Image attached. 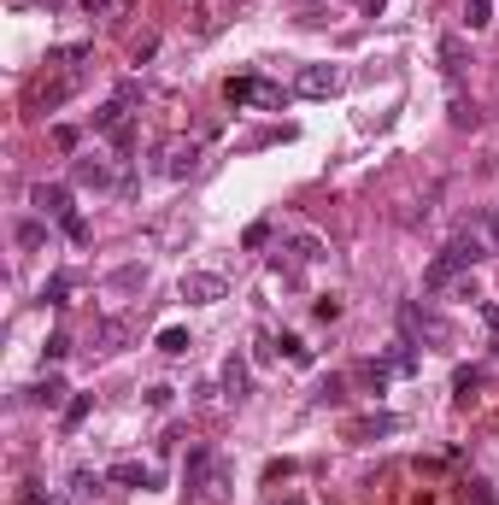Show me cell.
Returning <instances> with one entry per match:
<instances>
[{"label": "cell", "instance_id": "1", "mask_svg": "<svg viewBox=\"0 0 499 505\" xmlns=\"http://www.w3.org/2000/svg\"><path fill=\"white\" fill-rule=\"evenodd\" d=\"M487 252H494V247H487V236H476V229L453 236L441 252H435V265L423 270V288H446L453 277H464V270H476V265H482Z\"/></svg>", "mask_w": 499, "mask_h": 505}, {"label": "cell", "instance_id": "2", "mask_svg": "<svg viewBox=\"0 0 499 505\" xmlns=\"http://www.w3.org/2000/svg\"><path fill=\"white\" fill-rule=\"evenodd\" d=\"M229 459H217L212 447H188V464H183V482H188V493L194 500H206V505H217L229 493Z\"/></svg>", "mask_w": 499, "mask_h": 505}, {"label": "cell", "instance_id": "3", "mask_svg": "<svg viewBox=\"0 0 499 505\" xmlns=\"http://www.w3.org/2000/svg\"><path fill=\"white\" fill-rule=\"evenodd\" d=\"M224 100H229V106H258V112H282V106H288V88L265 83V77H229V83H224Z\"/></svg>", "mask_w": 499, "mask_h": 505}, {"label": "cell", "instance_id": "4", "mask_svg": "<svg viewBox=\"0 0 499 505\" xmlns=\"http://www.w3.org/2000/svg\"><path fill=\"white\" fill-rule=\"evenodd\" d=\"M399 329H405V341H412V347H423V341H429V347H441V341L453 335L441 311L417 306V300H405V306H399Z\"/></svg>", "mask_w": 499, "mask_h": 505}, {"label": "cell", "instance_id": "5", "mask_svg": "<svg viewBox=\"0 0 499 505\" xmlns=\"http://www.w3.org/2000/svg\"><path fill=\"white\" fill-rule=\"evenodd\" d=\"M94 129L112 141L118 153H129V147H135V129H129V100H106V106L94 112Z\"/></svg>", "mask_w": 499, "mask_h": 505}, {"label": "cell", "instance_id": "6", "mask_svg": "<svg viewBox=\"0 0 499 505\" xmlns=\"http://www.w3.org/2000/svg\"><path fill=\"white\" fill-rule=\"evenodd\" d=\"M29 206L42 211V218H59V224H71L77 211H71V188L65 183H36L29 188Z\"/></svg>", "mask_w": 499, "mask_h": 505}, {"label": "cell", "instance_id": "7", "mask_svg": "<svg viewBox=\"0 0 499 505\" xmlns=\"http://www.w3.org/2000/svg\"><path fill=\"white\" fill-rule=\"evenodd\" d=\"M224 294H229V282L217 277V270H188L183 277V300L188 306H217Z\"/></svg>", "mask_w": 499, "mask_h": 505}, {"label": "cell", "instance_id": "8", "mask_svg": "<svg viewBox=\"0 0 499 505\" xmlns=\"http://www.w3.org/2000/svg\"><path fill=\"white\" fill-rule=\"evenodd\" d=\"M335 88H341L335 65H299V77H294V95H306V100H329Z\"/></svg>", "mask_w": 499, "mask_h": 505}, {"label": "cell", "instance_id": "9", "mask_svg": "<svg viewBox=\"0 0 499 505\" xmlns=\"http://www.w3.org/2000/svg\"><path fill=\"white\" fill-rule=\"evenodd\" d=\"M394 429H399L394 411H364V418L347 423V441H382V435H394Z\"/></svg>", "mask_w": 499, "mask_h": 505}, {"label": "cell", "instance_id": "10", "mask_svg": "<svg viewBox=\"0 0 499 505\" xmlns=\"http://www.w3.org/2000/svg\"><path fill=\"white\" fill-rule=\"evenodd\" d=\"M317 259H323V241L299 229V236L288 241V265H282V270H288V277H299V270H306V265H317Z\"/></svg>", "mask_w": 499, "mask_h": 505}, {"label": "cell", "instance_id": "11", "mask_svg": "<svg viewBox=\"0 0 499 505\" xmlns=\"http://www.w3.org/2000/svg\"><path fill=\"white\" fill-rule=\"evenodd\" d=\"M247 388H253V377H247V359H241V352H229V359H224V400H235V406H241Z\"/></svg>", "mask_w": 499, "mask_h": 505}, {"label": "cell", "instance_id": "12", "mask_svg": "<svg viewBox=\"0 0 499 505\" xmlns=\"http://www.w3.org/2000/svg\"><path fill=\"white\" fill-rule=\"evenodd\" d=\"M376 365H382L388 377H417V370H423V359H417L412 341H399V347H388V359H376Z\"/></svg>", "mask_w": 499, "mask_h": 505}, {"label": "cell", "instance_id": "13", "mask_svg": "<svg viewBox=\"0 0 499 505\" xmlns=\"http://www.w3.org/2000/svg\"><path fill=\"white\" fill-rule=\"evenodd\" d=\"M77 183H83V188H118V170L106 165V159L88 153V159H77Z\"/></svg>", "mask_w": 499, "mask_h": 505}, {"label": "cell", "instance_id": "14", "mask_svg": "<svg viewBox=\"0 0 499 505\" xmlns=\"http://www.w3.org/2000/svg\"><path fill=\"white\" fill-rule=\"evenodd\" d=\"M106 482H118V488H153V470H147V464H135V459H124V464H112V470H106Z\"/></svg>", "mask_w": 499, "mask_h": 505}, {"label": "cell", "instance_id": "15", "mask_svg": "<svg viewBox=\"0 0 499 505\" xmlns=\"http://www.w3.org/2000/svg\"><path fill=\"white\" fill-rule=\"evenodd\" d=\"M194 165H200V147H194V141H188V147H171V153H165V177H188Z\"/></svg>", "mask_w": 499, "mask_h": 505}, {"label": "cell", "instance_id": "16", "mask_svg": "<svg viewBox=\"0 0 499 505\" xmlns=\"http://www.w3.org/2000/svg\"><path fill=\"white\" fill-rule=\"evenodd\" d=\"M487 24H494V0H464V29H470V36H482Z\"/></svg>", "mask_w": 499, "mask_h": 505}, {"label": "cell", "instance_id": "17", "mask_svg": "<svg viewBox=\"0 0 499 505\" xmlns=\"http://www.w3.org/2000/svg\"><path fill=\"white\" fill-rule=\"evenodd\" d=\"M188 347H194V335H188V329H176V323H171V329H159V352H165V359H183Z\"/></svg>", "mask_w": 499, "mask_h": 505}, {"label": "cell", "instance_id": "18", "mask_svg": "<svg viewBox=\"0 0 499 505\" xmlns=\"http://www.w3.org/2000/svg\"><path fill=\"white\" fill-rule=\"evenodd\" d=\"M441 70H446V77L464 70V36H441Z\"/></svg>", "mask_w": 499, "mask_h": 505}, {"label": "cell", "instance_id": "19", "mask_svg": "<svg viewBox=\"0 0 499 505\" xmlns=\"http://www.w3.org/2000/svg\"><path fill=\"white\" fill-rule=\"evenodd\" d=\"M24 400H29V406H59V400H65V382H59V377H47V382H36V388H29Z\"/></svg>", "mask_w": 499, "mask_h": 505}, {"label": "cell", "instance_id": "20", "mask_svg": "<svg viewBox=\"0 0 499 505\" xmlns=\"http://www.w3.org/2000/svg\"><path fill=\"white\" fill-rule=\"evenodd\" d=\"M65 294H71V277H65V270H53V277L42 282V306H65Z\"/></svg>", "mask_w": 499, "mask_h": 505}, {"label": "cell", "instance_id": "21", "mask_svg": "<svg viewBox=\"0 0 499 505\" xmlns=\"http://www.w3.org/2000/svg\"><path fill=\"white\" fill-rule=\"evenodd\" d=\"M482 388V370L476 365H464V370H453V400H470V393Z\"/></svg>", "mask_w": 499, "mask_h": 505}, {"label": "cell", "instance_id": "22", "mask_svg": "<svg viewBox=\"0 0 499 505\" xmlns=\"http://www.w3.org/2000/svg\"><path fill=\"white\" fill-rule=\"evenodd\" d=\"M94 493H100V476H94V470H71V500L83 505V500H94Z\"/></svg>", "mask_w": 499, "mask_h": 505}, {"label": "cell", "instance_id": "23", "mask_svg": "<svg viewBox=\"0 0 499 505\" xmlns=\"http://www.w3.org/2000/svg\"><path fill=\"white\" fill-rule=\"evenodd\" d=\"M124 341H129V323L124 318H106V323H100V347H106V352L124 347Z\"/></svg>", "mask_w": 499, "mask_h": 505}, {"label": "cell", "instance_id": "24", "mask_svg": "<svg viewBox=\"0 0 499 505\" xmlns=\"http://www.w3.org/2000/svg\"><path fill=\"white\" fill-rule=\"evenodd\" d=\"M77 6H83L88 18H124V6H129V0H77Z\"/></svg>", "mask_w": 499, "mask_h": 505}, {"label": "cell", "instance_id": "25", "mask_svg": "<svg viewBox=\"0 0 499 505\" xmlns=\"http://www.w3.org/2000/svg\"><path fill=\"white\" fill-rule=\"evenodd\" d=\"M482 112H476V100H453V129H476Z\"/></svg>", "mask_w": 499, "mask_h": 505}, {"label": "cell", "instance_id": "26", "mask_svg": "<svg viewBox=\"0 0 499 505\" xmlns=\"http://www.w3.org/2000/svg\"><path fill=\"white\" fill-rule=\"evenodd\" d=\"M42 241H47V224H36V218L18 224V247H42Z\"/></svg>", "mask_w": 499, "mask_h": 505}, {"label": "cell", "instance_id": "27", "mask_svg": "<svg viewBox=\"0 0 499 505\" xmlns=\"http://www.w3.org/2000/svg\"><path fill=\"white\" fill-rule=\"evenodd\" d=\"M142 282H147V265H124L112 277V288H142Z\"/></svg>", "mask_w": 499, "mask_h": 505}, {"label": "cell", "instance_id": "28", "mask_svg": "<svg viewBox=\"0 0 499 505\" xmlns=\"http://www.w3.org/2000/svg\"><path fill=\"white\" fill-rule=\"evenodd\" d=\"M282 352H288V359H294V365H312V347H306V341H299V335H282Z\"/></svg>", "mask_w": 499, "mask_h": 505}, {"label": "cell", "instance_id": "29", "mask_svg": "<svg viewBox=\"0 0 499 505\" xmlns=\"http://www.w3.org/2000/svg\"><path fill=\"white\" fill-rule=\"evenodd\" d=\"M88 406H94V400H88V393H77L71 406H65V429H77V423L88 418Z\"/></svg>", "mask_w": 499, "mask_h": 505}, {"label": "cell", "instance_id": "30", "mask_svg": "<svg viewBox=\"0 0 499 505\" xmlns=\"http://www.w3.org/2000/svg\"><path fill=\"white\" fill-rule=\"evenodd\" d=\"M312 318H317V323H335V318H341V300H335V294H323V300L312 306Z\"/></svg>", "mask_w": 499, "mask_h": 505}, {"label": "cell", "instance_id": "31", "mask_svg": "<svg viewBox=\"0 0 499 505\" xmlns=\"http://www.w3.org/2000/svg\"><path fill=\"white\" fill-rule=\"evenodd\" d=\"M18 505H59V500H47L36 482H24V488H18Z\"/></svg>", "mask_w": 499, "mask_h": 505}, {"label": "cell", "instance_id": "32", "mask_svg": "<svg viewBox=\"0 0 499 505\" xmlns=\"http://www.w3.org/2000/svg\"><path fill=\"white\" fill-rule=\"evenodd\" d=\"M159 54V36H142V42H135V65H142V59H153Z\"/></svg>", "mask_w": 499, "mask_h": 505}, {"label": "cell", "instance_id": "33", "mask_svg": "<svg viewBox=\"0 0 499 505\" xmlns=\"http://www.w3.org/2000/svg\"><path fill=\"white\" fill-rule=\"evenodd\" d=\"M487 247H494V252H499V206H494V211H487Z\"/></svg>", "mask_w": 499, "mask_h": 505}, {"label": "cell", "instance_id": "34", "mask_svg": "<svg viewBox=\"0 0 499 505\" xmlns=\"http://www.w3.org/2000/svg\"><path fill=\"white\" fill-rule=\"evenodd\" d=\"M482 318H487V329L499 335V300H487V306H482Z\"/></svg>", "mask_w": 499, "mask_h": 505}, {"label": "cell", "instance_id": "35", "mask_svg": "<svg viewBox=\"0 0 499 505\" xmlns=\"http://www.w3.org/2000/svg\"><path fill=\"white\" fill-rule=\"evenodd\" d=\"M358 6H364V12H382V0H358Z\"/></svg>", "mask_w": 499, "mask_h": 505}, {"label": "cell", "instance_id": "36", "mask_svg": "<svg viewBox=\"0 0 499 505\" xmlns=\"http://www.w3.org/2000/svg\"><path fill=\"white\" fill-rule=\"evenodd\" d=\"M42 6H47V12H59V6H65V0H42Z\"/></svg>", "mask_w": 499, "mask_h": 505}, {"label": "cell", "instance_id": "37", "mask_svg": "<svg viewBox=\"0 0 499 505\" xmlns=\"http://www.w3.org/2000/svg\"><path fill=\"white\" fill-rule=\"evenodd\" d=\"M288 505H306V500H288Z\"/></svg>", "mask_w": 499, "mask_h": 505}]
</instances>
